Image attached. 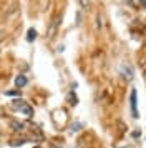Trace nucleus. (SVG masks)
<instances>
[{
	"label": "nucleus",
	"mask_w": 146,
	"mask_h": 148,
	"mask_svg": "<svg viewBox=\"0 0 146 148\" xmlns=\"http://www.w3.org/2000/svg\"><path fill=\"white\" fill-rule=\"evenodd\" d=\"M12 107L15 108V110H18V112H22L23 115H27V116H33V108L27 103V101H23V100H13L12 101Z\"/></svg>",
	"instance_id": "f257e3e1"
},
{
	"label": "nucleus",
	"mask_w": 146,
	"mask_h": 148,
	"mask_svg": "<svg viewBox=\"0 0 146 148\" xmlns=\"http://www.w3.org/2000/svg\"><path fill=\"white\" fill-rule=\"evenodd\" d=\"M58 20H60V18H53V20H52V23H50V28H48V34H46V35H48V38H52L53 35H55V32H57V25L60 23Z\"/></svg>",
	"instance_id": "20e7f679"
},
{
	"label": "nucleus",
	"mask_w": 146,
	"mask_h": 148,
	"mask_svg": "<svg viewBox=\"0 0 146 148\" xmlns=\"http://www.w3.org/2000/svg\"><path fill=\"white\" fill-rule=\"evenodd\" d=\"M12 127H13V130H15V132H22L25 125H23V123H20V121H15V120H12Z\"/></svg>",
	"instance_id": "0eeeda50"
},
{
	"label": "nucleus",
	"mask_w": 146,
	"mask_h": 148,
	"mask_svg": "<svg viewBox=\"0 0 146 148\" xmlns=\"http://www.w3.org/2000/svg\"><path fill=\"white\" fill-rule=\"evenodd\" d=\"M35 38H37V30H35V28H28V32H27V40L33 42Z\"/></svg>",
	"instance_id": "423d86ee"
},
{
	"label": "nucleus",
	"mask_w": 146,
	"mask_h": 148,
	"mask_svg": "<svg viewBox=\"0 0 146 148\" xmlns=\"http://www.w3.org/2000/svg\"><path fill=\"white\" fill-rule=\"evenodd\" d=\"M15 85H17V87H25L27 85V78L25 77H23V75H18V77H17V78H15Z\"/></svg>",
	"instance_id": "39448f33"
},
{
	"label": "nucleus",
	"mask_w": 146,
	"mask_h": 148,
	"mask_svg": "<svg viewBox=\"0 0 146 148\" xmlns=\"http://www.w3.org/2000/svg\"><path fill=\"white\" fill-rule=\"evenodd\" d=\"M72 130H73V132H76V130H80V123H76V125H75V127L72 128Z\"/></svg>",
	"instance_id": "1a4fd4ad"
},
{
	"label": "nucleus",
	"mask_w": 146,
	"mask_h": 148,
	"mask_svg": "<svg viewBox=\"0 0 146 148\" xmlns=\"http://www.w3.org/2000/svg\"><path fill=\"white\" fill-rule=\"evenodd\" d=\"M141 3H143V5L146 7V0H141Z\"/></svg>",
	"instance_id": "9d476101"
},
{
	"label": "nucleus",
	"mask_w": 146,
	"mask_h": 148,
	"mask_svg": "<svg viewBox=\"0 0 146 148\" xmlns=\"http://www.w3.org/2000/svg\"><path fill=\"white\" fill-rule=\"evenodd\" d=\"M136 90H131V95H130V105H131V115L133 118H138V108H136Z\"/></svg>",
	"instance_id": "7ed1b4c3"
},
{
	"label": "nucleus",
	"mask_w": 146,
	"mask_h": 148,
	"mask_svg": "<svg viewBox=\"0 0 146 148\" xmlns=\"http://www.w3.org/2000/svg\"><path fill=\"white\" fill-rule=\"evenodd\" d=\"M68 100H70V103H72V105H76V103H78V101H76V97H75L73 93L68 95Z\"/></svg>",
	"instance_id": "6e6552de"
},
{
	"label": "nucleus",
	"mask_w": 146,
	"mask_h": 148,
	"mask_svg": "<svg viewBox=\"0 0 146 148\" xmlns=\"http://www.w3.org/2000/svg\"><path fill=\"white\" fill-rule=\"evenodd\" d=\"M119 73H121V77H123V78H126V80H131L133 75H134V72H133V67L130 65V63H123V65L119 67Z\"/></svg>",
	"instance_id": "f03ea898"
}]
</instances>
